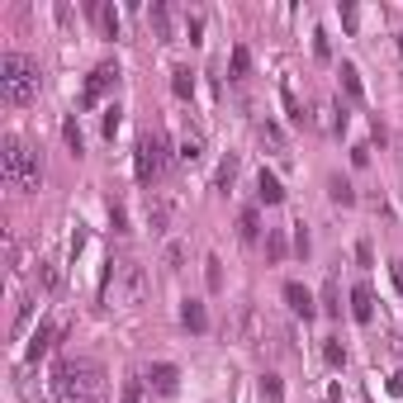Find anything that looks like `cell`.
<instances>
[{"label": "cell", "instance_id": "6da1fadb", "mask_svg": "<svg viewBox=\"0 0 403 403\" xmlns=\"http://www.w3.org/2000/svg\"><path fill=\"white\" fill-rule=\"evenodd\" d=\"M100 380H105V365L100 361H86V356H62L52 365V394L62 403L91 399L95 389H100Z\"/></svg>", "mask_w": 403, "mask_h": 403}, {"label": "cell", "instance_id": "7a4b0ae2", "mask_svg": "<svg viewBox=\"0 0 403 403\" xmlns=\"http://www.w3.org/2000/svg\"><path fill=\"white\" fill-rule=\"evenodd\" d=\"M0 176H5V186L19 190V195H33V190L43 186V161L33 152L24 138H5V152H0Z\"/></svg>", "mask_w": 403, "mask_h": 403}, {"label": "cell", "instance_id": "3957f363", "mask_svg": "<svg viewBox=\"0 0 403 403\" xmlns=\"http://www.w3.org/2000/svg\"><path fill=\"white\" fill-rule=\"evenodd\" d=\"M38 62L24 57V52H5L0 57V95H5V105H29L33 95H38Z\"/></svg>", "mask_w": 403, "mask_h": 403}, {"label": "cell", "instance_id": "277c9868", "mask_svg": "<svg viewBox=\"0 0 403 403\" xmlns=\"http://www.w3.org/2000/svg\"><path fill=\"white\" fill-rule=\"evenodd\" d=\"M166 166V138H157V133H142L138 138V181L142 186H152L157 176Z\"/></svg>", "mask_w": 403, "mask_h": 403}, {"label": "cell", "instance_id": "5b68a950", "mask_svg": "<svg viewBox=\"0 0 403 403\" xmlns=\"http://www.w3.org/2000/svg\"><path fill=\"white\" fill-rule=\"evenodd\" d=\"M147 295V266L142 261H119V299L124 304H142Z\"/></svg>", "mask_w": 403, "mask_h": 403}, {"label": "cell", "instance_id": "8992f818", "mask_svg": "<svg viewBox=\"0 0 403 403\" xmlns=\"http://www.w3.org/2000/svg\"><path fill=\"white\" fill-rule=\"evenodd\" d=\"M114 81H119V62H100V67L91 72V81H86V95H81V105H95V100H100V95L114 86Z\"/></svg>", "mask_w": 403, "mask_h": 403}, {"label": "cell", "instance_id": "52a82bcc", "mask_svg": "<svg viewBox=\"0 0 403 403\" xmlns=\"http://www.w3.org/2000/svg\"><path fill=\"white\" fill-rule=\"evenodd\" d=\"M147 385H152L157 394H176V385H181V370H176L171 361H157L152 370H147Z\"/></svg>", "mask_w": 403, "mask_h": 403}, {"label": "cell", "instance_id": "ba28073f", "mask_svg": "<svg viewBox=\"0 0 403 403\" xmlns=\"http://www.w3.org/2000/svg\"><path fill=\"white\" fill-rule=\"evenodd\" d=\"M237 337L247 341V346L261 341V318H256V304H242V309H237Z\"/></svg>", "mask_w": 403, "mask_h": 403}, {"label": "cell", "instance_id": "9c48e42d", "mask_svg": "<svg viewBox=\"0 0 403 403\" xmlns=\"http://www.w3.org/2000/svg\"><path fill=\"white\" fill-rule=\"evenodd\" d=\"M285 304H290V309H295L304 323H309L313 313H318V309H313V295L304 290V285H299V280H290V285H285Z\"/></svg>", "mask_w": 403, "mask_h": 403}, {"label": "cell", "instance_id": "30bf717a", "mask_svg": "<svg viewBox=\"0 0 403 403\" xmlns=\"http://www.w3.org/2000/svg\"><path fill=\"white\" fill-rule=\"evenodd\" d=\"M62 337V327H52V323H38V332H33V341H29V361H38V356H47L52 351V341Z\"/></svg>", "mask_w": 403, "mask_h": 403}, {"label": "cell", "instance_id": "8fae6325", "mask_svg": "<svg viewBox=\"0 0 403 403\" xmlns=\"http://www.w3.org/2000/svg\"><path fill=\"white\" fill-rule=\"evenodd\" d=\"M181 323H186L190 332H209V313H204L200 299H186V304H181Z\"/></svg>", "mask_w": 403, "mask_h": 403}, {"label": "cell", "instance_id": "7c38bea8", "mask_svg": "<svg viewBox=\"0 0 403 403\" xmlns=\"http://www.w3.org/2000/svg\"><path fill=\"white\" fill-rule=\"evenodd\" d=\"M351 313H356V323H370V318H375V295H370V285H356V290H351Z\"/></svg>", "mask_w": 403, "mask_h": 403}, {"label": "cell", "instance_id": "4fadbf2b", "mask_svg": "<svg viewBox=\"0 0 403 403\" xmlns=\"http://www.w3.org/2000/svg\"><path fill=\"white\" fill-rule=\"evenodd\" d=\"M256 195H261V204H280L285 200V186H280L271 171H261V176H256Z\"/></svg>", "mask_w": 403, "mask_h": 403}, {"label": "cell", "instance_id": "5bb4252c", "mask_svg": "<svg viewBox=\"0 0 403 403\" xmlns=\"http://www.w3.org/2000/svg\"><path fill=\"white\" fill-rule=\"evenodd\" d=\"M147 223H152V233H166V223H171V204H166V200H147Z\"/></svg>", "mask_w": 403, "mask_h": 403}, {"label": "cell", "instance_id": "9a60e30c", "mask_svg": "<svg viewBox=\"0 0 403 403\" xmlns=\"http://www.w3.org/2000/svg\"><path fill=\"white\" fill-rule=\"evenodd\" d=\"M237 233H242V242H256V237H261V218H256V209H242Z\"/></svg>", "mask_w": 403, "mask_h": 403}, {"label": "cell", "instance_id": "2e32d148", "mask_svg": "<svg viewBox=\"0 0 403 403\" xmlns=\"http://www.w3.org/2000/svg\"><path fill=\"white\" fill-rule=\"evenodd\" d=\"M124 403H147V380L142 375H124Z\"/></svg>", "mask_w": 403, "mask_h": 403}, {"label": "cell", "instance_id": "e0dca14e", "mask_svg": "<svg viewBox=\"0 0 403 403\" xmlns=\"http://www.w3.org/2000/svg\"><path fill=\"white\" fill-rule=\"evenodd\" d=\"M171 91L181 95V100L195 95V76H190V67H176V72H171Z\"/></svg>", "mask_w": 403, "mask_h": 403}, {"label": "cell", "instance_id": "ac0fdd59", "mask_svg": "<svg viewBox=\"0 0 403 403\" xmlns=\"http://www.w3.org/2000/svg\"><path fill=\"white\" fill-rule=\"evenodd\" d=\"M200 152H204V142H200V133H186V138H181V161H186V166H195V161H200Z\"/></svg>", "mask_w": 403, "mask_h": 403}, {"label": "cell", "instance_id": "d6986e66", "mask_svg": "<svg viewBox=\"0 0 403 403\" xmlns=\"http://www.w3.org/2000/svg\"><path fill=\"white\" fill-rule=\"evenodd\" d=\"M327 195H332L337 204H356V190H351V181H341V176L327 181Z\"/></svg>", "mask_w": 403, "mask_h": 403}, {"label": "cell", "instance_id": "ffe728a7", "mask_svg": "<svg viewBox=\"0 0 403 403\" xmlns=\"http://www.w3.org/2000/svg\"><path fill=\"white\" fill-rule=\"evenodd\" d=\"M341 86H346V95L351 100H365V91H361V72L351 62H341Z\"/></svg>", "mask_w": 403, "mask_h": 403}, {"label": "cell", "instance_id": "44dd1931", "mask_svg": "<svg viewBox=\"0 0 403 403\" xmlns=\"http://www.w3.org/2000/svg\"><path fill=\"white\" fill-rule=\"evenodd\" d=\"M33 280H38V290H57V261H38V271H33Z\"/></svg>", "mask_w": 403, "mask_h": 403}, {"label": "cell", "instance_id": "7402d4cb", "mask_svg": "<svg viewBox=\"0 0 403 403\" xmlns=\"http://www.w3.org/2000/svg\"><path fill=\"white\" fill-rule=\"evenodd\" d=\"M261 399L266 403H285V385H280V375H261Z\"/></svg>", "mask_w": 403, "mask_h": 403}, {"label": "cell", "instance_id": "603a6c76", "mask_svg": "<svg viewBox=\"0 0 403 403\" xmlns=\"http://www.w3.org/2000/svg\"><path fill=\"white\" fill-rule=\"evenodd\" d=\"M62 138H67V147H72V157H81L86 138H81V124H76V119H67V124H62Z\"/></svg>", "mask_w": 403, "mask_h": 403}, {"label": "cell", "instance_id": "cb8c5ba5", "mask_svg": "<svg viewBox=\"0 0 403 403\" xmlns=\"http://www.w3.org/2000/svg\"><path fill=\"white\" fill-rule=\"evenodd\" d=\"M204 280H209V290H223V261H218V256H209V261H204Z\"/></svg>", "mask_w": 403, "mask_h": 403}, {"label": "cell", "instance_id": "d4e9b609", "mask_svg": "<svg viewBox=\"0 0 403 403\" xmlns=\"http://www.w3.org/2000/svg\"><path fill=\"white\" fill-rule=\"evenodd\" d=\"M261 138H266V142H271V147H276V152H280V157L290 152V147H285V133H280V124H271V119H266V124H261Z\"/></svg>", "mask_w": 403, "mask_h": 403}, {"label": "cell", "instance_id": "484cf974", "mask_svg": "<svg viewBox=\"0 0 403 403\" xmlns=\"http://www.w3.org/2000/svg\"><path fill=\"white\" fill-rule=\"evenodd\" d=\"M323 356H327V365H332V370H341V365H346V346H341V341L332 337V341L323 346Z\"/></svg>", "mask_w": 403, "mask_h": 403}, {"label": "cell", "instance_id": "4316f807", "mask_svg": "<svg viewBox=\"0 0 403 403\" xmlns=\"http://www.w3.org/2000/svg\"><path fill=\"white\" fill-rule=\"evenodd\" d=\"M237 181V157H223V166H218V190H228Z\"/></svg>", "mask_w": 403, "mask_h": 403}, {"label": "cell", "instance_id": "83f0119b", "mask_svg": "<svg viewBox=\"0 0 403 403\" xmlns=\"http://www.w3.org/2000/svg\"><path fill=\"white\" fill-rule=\"evenodd\" d=\"M181 261H186V247H181V242H171V247L161 251V266H166V271H181Z\"/></svg>", "mask_w": 403, "mask_h": 403}, {"label": "cell", "instance_id": "f1b7e54d", "mask_svg": "<svg viewBox=\"0 0 403 403\" xmlns=\"http://www.w3.org/2000/svg\"><path fill=\"white\" fill-rule=\"evenodd\" d=\"M280 95H285V114H290V119H295V124H304V109H299L295 91H290V86H280Z\"/></svg>", "mask_w": 403, "mask_h": 403}, {"label": "cell", "instance_id": "f546056e", "mask_svg": "<svg viewBox=\"0 0 403 403\" xmlns=\"http://www.w3.org/2000/svg\"><path fill=\"white\" fill-rule=\"evenodd\" d=\"M247 67H251V52L237 43V47H233V76H247Z\"/></svg>", "mask_w": 403, "mask_h": 403}, {"label": "cell", "instance_id": "4dcf8cb0", "mask_svg": "<svg viewBox=\"0 0 403 403\" xmlns=\"http://www.w3.org/2000/svg\"><path fill=\"white\" fill-rule=\"evenodd\" d=\"M337 299H341V295H337V280H327V285H323V309H327V313H341Z\"/></svg>", "mask_w": 403, "mask_h": 403}, {"label": "cell", "instance_id": "1f68e13d", "mask_svg": "<svg viewBox=\"0 0 403 403\" xmlns=\"http://www.w3.org/2000/svg\"><path fill=\"white\" fill-rule=\"evenodd\" d=\"M109 223H114V233H128V214H124V204H109Z\"/></svg>", "mask_w": 403, "mask_h": 403}, {"label": "cell", "instance_id": "d6a6232c", "mask_svg": "<svg viewBox=\"0 0 403 403\" xmlns=\"http://www.w3.org/2000/svg\"><path fill=\"white\" fill-rule=\"evenodd\" d=\"M266 251H271V261H285V237L271 233V242H266Z\"/></svg>", "mask_w": 403, "mask_h": 403}, {"label": "cell", "instance_id": "836d02e7", "mask_svg": "<svg viewBox=\"0 0 403 403\" xmlns=\"http://www.w3.org/2000/svg\"><path fill=\"white\" fill-rule=\"evenodd\" d=\"M100 19H105L109 33H119V10H100Z\"/></svg>", "mask_w": 403, "mask_h": 403}, {"label": "cell", "instance_id": "e575fe53", "mask_svg": "<svg viewBox=\"0 0 403 403\" xmlns=\"http://www.w3.org/2000/svg\"><path fill=\"white\" fill-rule=\"evenodd\" d=\"M295 251H299V256H309V233H304V228L295 233Z\"/></svg>", "mask_w": 403, "mask_h": 403}, {"label": "cell", "instance_id": "d590c367", "mask_svg": "<svg viewBox=\"0 0 403 403\" xmlns=\"http://www.w3.org/2000/svg\"><path fill=\"white\" fill-rule=\"evenodd\" d=\"M394 285H399V295H403V261H394Z\"/></svg>", "mask_w": 403, "mask_h": 403}, {"label": "cell", "instance_id": "8d00e7d4", "mask_svg": "<svg viewBox=\"0 0 403 403\" xmlns=\"http://www.w3.org/2000/svg\"><path fill=\"white\" fill-rule=\"evenodd\" d=\"M81 403H100V399H81Z\"/></svg>", "mask_w": 403, "mask_h": 403}]
</instances>
